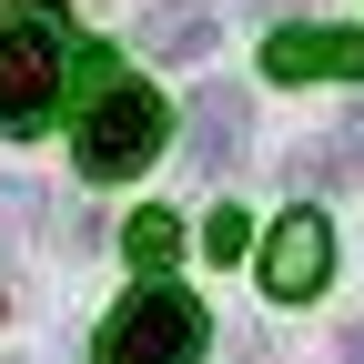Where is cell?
Here are the masks:
<instances>
[{
	"label": "cell",
	"instance_id": "6da1fadb",
	"mask_svg": "<svg viewBox=\"0 0 364 364\" xmlns=\"http://www.w3.org/2000/svg\"><path fill=\"white\" fill-rule=\"evenodd\" d=\"M71 71H81V51H71V11L61 0L0 11V132H41L61 112V81Z\"/></svg>",
	"mask_w": 364,
	"mask_h": 364
},
{
	"label": "cell",
	"instance_id": "7a4b0ae2",
	"mask_svg": "<svg viewBox=\"0 0 364 364\" xmlns=\"http://www.w3.org/2000/svg\"><path fill=\"white\" fill-rule=\"evenodd\" d=\"M172 142V112H162V91H142V81H102L91 91V112H81V172L91 182H132L152 152Z\"/></svg>",
	"mask_w": 364,
	"mask_h": 364
},
{
	"label": "cell",
	"instance_id": "3957f363",
	"mask_svg": "<svg viewBox=\"0 0 364 364\" xmlns=\"http://www.w3.org/2000/svg\"><path fill=\"white\" fill-rule=\"evenodd\" d=\"M203 344H213L203 304H193V294H172L162 273H152V284L102 324V354H91V364H203Z\"/></svg>",
	"mask_w": 364,
	"mask_h": 364
},
{
	"label": "cell",
	"instance_id": "277c9868",
	"mask_svg": "<svg viewBox=\"0 0 364 364\" xmlns=\"http://www.w3.org/2000/svg\"><path fill=\"white\" fill-rule=\"evenodd\" d=\"M324 273H334V223L314 213V203H294V213L263 233V294H273V304H314Z\"/></svg>",
	"mask_w": 364,
	"mask_h": 364
},
{
	"label": "cell",
	"instance_id": "5b68a950",
	"mask_svg": "<svg viewBox=\"0 0 364 364\" xmlns=\"http://www.w3.org/2000/svg\"><path fill=\"white\" fill-rule=\"evenodd\" d=\"M263 71L273 81H364V31H273L263 41Z\"/></svg>",
	"mask_w": 364,
	"mask_h": 364
},
{
	"label": "cell",
	"instance_id": "8992f818",
	"mask_svg": "<svg viewBox=\"0 0 364 364\" xmlns=\"http://www.w3.org/2000/svg\"><path fill=\"white\" fill-rule=\"evenodd\" d=\"M182 142H193V172L223 182V172L243 162V91H233V81H213L203 102H193V122H182Z\"/></svg>",
	"mask_w": 364,
	"mask_h": 364
},
{
	"label": "cell",
	"instance_id": "52a82bcc",
	"mask_svg": "<svg viewBox=\"0 0 364 364\" xmlns=\"http://www.w3.org/2000/svg\"><path fill=\"white\" fill-rule=\"evenodd\" d=\"M132 41H142V61H213V11L203 0H152Z\"/></svg>",
	"mask_w": 364,
	"mask_h": 364
},
{
	"label": "cell",
	"instance_id": "ba28073f",
	"mask_svg": "<svg viewBox=\"0 0 364 364\" xmlns=\"http://www.w3.org/2000/svg\"><path fill=\"white\" fill-rule=\"evenodd\" d=\"M172 253H182V213H132V263L172 273Z\"/></svg>",
	"mask_w": 364,
	"mask_h": 364
},
{
	"label": "cell",
	"instance_id": "9c48e42d",
	"mask_svg": "<svg viewBox=\"0 0 364 364\" xmlns=\"http://www.w3.org/2000/svg\"><path fill=\"white\" fill-rule=\"evenodd\" d=\"M203 253H213V263H243V253H253V213H233V203L203 213Z\"/></svg>",
	"mask_w": 364,
	"mask_h": 364
},
{
	"label": "cell",
	"instance_id": "30bf717a",
	"mask_svg": "<svg viewBox=\"0 0 364 364\" xmlns=\"http://www.w3.org/2000/svg\"><path fill=\"white\" fill-rule=\"evenodd\" d=\"M344 364H364V324H344Z\"/></svg>",
	"mask_w": 364,
	"mask_h": 364
},
{
	"label": "cell",
	"instance_id": "8fae6325",
	"mask_svg": "<svg viewBox=\"0 0 364 364\" xmlns=\"http://www.w3.org/2000/svg\"><path fill=\"white\" fill-rule=\"evenodd\" d=\"M243 11H253V21H263V11H284V0H243Z\"/></svg>",
	"mask_w": 364,
	"mask_h": 364
}]
</instances>
